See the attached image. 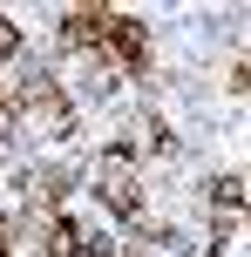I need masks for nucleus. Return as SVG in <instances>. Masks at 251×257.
<instances>
[{
	"label": "nucleus",
	"instance_id": "obj_1",
	"mask_svg": "<svg viewBox=\"0 0 251 257\" xmlns=\"http://www.w3.org/2000/svg\"><path fill=\"white\" fill-rule=\"evenodd\" d=\"M14 108H21V122L41 128V136H61L68 115H75V108H68V95L54 88V75H27L21 88H14Z\"/></svg>",
	"mask_w": 251,
	"mask_h": 257
},
{
	"label": "nucleus",
	"instance_id": "obj_2",
	"mask_svg": "<svg viewBox=\"0 0 251 257\" xmlns=\"http://www.w3.org/2000/svg\"><path fill=\"white\" fill-rule=\"evenodd\" d=\"M95 196H102V210H116V217H136V203H143V190H136L129 149H109L102 163H95Z\"/></svg>",
	"mask_w": 251,
	"mask_h": 257
},
{
	"label": "nucleus",
	"instance_id": "obj_3",
	"mask_svg": "<svg viewBox=\"0 0 251 257\" xmlns=\"http://www.w3.org/2000/svg\"><path fill=\"white\" fill-rule=\"evenodd\" d=\"M109 27H116V7H75V14L61 21V48H89V54H102Z\"/></svg>",
	"mask_w": 251,
	"mask_h": 257
},
{
	"label": "nucleus",
	"instance_id": "obj_4",
	"mask_svg": "<svg viewBox=\"0 0 251 257\" xmlns=\"http://www.w3.org/2000/svg\"><path fill=\"white\" fill-rule=\"evenodd\" d=\"M7 54H21V27H14L7 14H0V61H7Z\"/></svg>",
	"mask_w": 251,
	"mask_h": 257
},
{
	"label": "nucleus",
	"instance_id": "obj_5",
	"mask_svg": "<svg viewBox=\"0 0 251 257\" xmlns=\"http://www.w3.org/2000/svg\"><path fill=\"white\" fill-rule=\"evenodd\" d=\"M231 81H238V88L251 95V61H238V75H231Z\"/></svg>",
	"mask_w": 251,
	"mask_h": 257
},
{
	"label": "nucleus",
	"instance_id": "obj_6",
	"mask_svg": "<svg viewBox=\"0 0 251 257\" xmlns=\"http://www.w3.org/2000/svg\"><path fill=\"white\" fill-rule=\"evenodd\" d=\"M0 257H7V250H0Z\"/></svg>",
	"mask_w": 251,
	"mask_h": 257
}]
</instances>
